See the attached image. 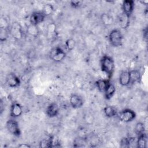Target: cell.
Returning a JSON list of instances; mask_svg holds the SVG:
<instances>
[{
  "instance_id": "1",
  "label": "cell",
  "mask_w": 148,
  "mask_h": 148,
  "mask_svg": "<svg viewBox=\"0 0 148 148\" xmlns=\"http://www.w3.org/2000/svg\"><path fill=\"white\" fill-rule=\"evenodd\" d=\"M100 66L101 71L106 73L108 77V79H110L113 75L115 65L113 59L107 55L103 56L100 60Z\"/></svg>"
},
{
  "instance_id": "2",
  "label": "cell",
  "mask_w": 148,
  "mask_h": 148,
  "mask_svg": "<svg viewBox=\"0 0 148 148\" xmlns=\"http://www.w3.org/2000/svg\"><path fill=\"white\" fill-rule=\"evenodd\" d=\"M123 36L121 31L117 29L112 30L109 34V40L111 45L119 47L123 45Z\"/></svg>"
},
{
  "instance_id": "3",
  "label": "cell",
  "mask_w": 148,
  "mask_h": 148,
  "mask_svg": "<svg viewBox=\"0 0 148 148\" xmlns=\"http://www.w3.org/2000/svg\"><path fill=\"white\" fill-rule=\"evenodd\" d=\"M117 116L120 121L124 123H129L135 119L136 113L130 109H125L117 113Z\"/></svg>"
},
{
  "instance_id": "4",
  "label": "cell",
  "mask_w": 148,
  "mask_h": 148,
  "mask_svg": "<svg viewBox=\"0 0 148 148\" xmlns=\"http://www.w3.org/2000/svg\"><path fill=\"white\" fill-rule=\"evenodd\" d=\"M8 131L15 136L19 137L21 135V131L18 122L14 119H9L6 123Z\"/></svg>"
},
{
  "instance_id": "5",
  "label": "cell",
  "mask_w": 148,
  "mask_h": 148,
  "mask_svg": "<svg viewBox=\"0 0 148 148\" xmlns=\"http://www.w3.org/2000/svg\"><path fill=\"white\" fill-rule=\"evenodd\" d=\"M66 57V53L60 47L54 48L50 52V58L57 62L62 61Z\"/></svg>"
},
{
  "instance_id": "6",
  "label": "cell",
  "mask_w": 148,
  "mask_h": 148,
  "mask_svg": "<svg viewBox=\"0 0 148 148\" xmlns=\"http://www.w3.org/2000/svg\"><path fill=\"white\" fill-rule=\"evenodd\" d=\"M46 17L42 11L34 12L29 17V23L32 25H38L45 20Z\"/></svg>"
},
{
  "instance_id": "7",
  "label": "cell",
  "mask_w": 148,
  "mask_h": 148,
  "mask_svg": "<svg viewBox=\"0 0 148 148\" xmlns=\"http://www.w3.org/2000/svg\"><path fill=\"white\" fill-rule=\"evenodd\" d=\"M10 33L16 39H21L23 36L21 25L17 22L13 23L10 28Z\"/></svg>"
},
{
  "instance_id": "8",
  "label": "cell",
  "mask_w": 148,
  "mask_h": 148,
  "mask_svg": "<svg viewBox=\"0 0 148 148\" xmlns=\"http://www.w3.org/2000/svg\"><path fill=\"white\" fill-rule=\"evenodd\" d=\"M6 81L8 86L12 88L17 87L20 85L21 83L19 77L17 76L14 73H9L6 76Z\"/></svg>"
},
{
  "instance_id": "9",
  "label": "cell",
  "mask_w": 148,
  "mask_h": 148,
  "mask_svg": "<svg viewBox=\"0 0 148 148\" xmlns=\"http://www.w3.org/2000/svg\"><path fill=\"white\" fill-rule=\"evenodd\" d=\"M134 1L132 0H125L123 2V13L130 17L134 9Z\"/></svg>"
},
{
  "instance_id": "10",
  "label": "cell",
  "mask_w": 148,
  "mask_h": 148,
  "mask_svg": "<svg viewBox=\"0 0 148 148\" xmlns=\"http://www.w3.org/2000/svg\"><path fill=\"white\" fill-rule=\"evenodd\" d=\"M69 103L74 109L81 108L83 105V98L77 94H72L70 97Z\"/></svg>"
},
{
  "instance_id": "11",
  "label": "cell",
  "mask_w": 148,
  "mask_h": 148,
  "mask_svg": "<svg viewBox=\"0 0 148 148\" xmlns=\"http://www.w3.org/2000/svg\"><path fill=\"white\" fill-rule=\"evenodd\" d=\"M23 113V108L21 105L17 102H13L10 106V115L13 118L20 117Z\"/></svg>"
},
{
  "instance_id": "12",
  "label": "cell",
  "mask_w": 148,
  "mask_h": 148,
  "mask_svg": "<svg viewBox=\"0 0 148 148\" xmlns=\"http://www.w3.org/2000/svg\"><path fill=\"white\" fill-rule=\"evenodd\" d=\"M59 112V107L56 103H51L48 105L46 108V114L49 117H54L57 116Z\"/></svg>"
},
{
  "instance_id": "13",
  "label": "cell",
  "mask_w": 148,
  "mask_h": 148,
  "mask_svg": "<svg viewBox=\"0 0 148 148\" xmlns=\"http://www.w3.org/2000/svg\"><path fill=\"white\" fill-rule=\"evenodd\" d=\"M130 17L128 16L125 14L121 13L118 16V22L119 26L123 29H126L130 25Z\"/></svg>"
},
{
  "instance_id": "14",
  "label": "cell",
  "mask_w": 148,
  "mask_h": 148,
  "mask_svg": "<svg viewBox=\"0 0 148 148\" xmlns=\"http://www.w3.org/2000/svg\"><path fill=\"white\" fill-rule=\"evenodd\" d=\"M136 140V147L139 148H146L147 143V136L145 132H143L138 136Z\"/></svg>"
},
{
  "instance_id": "15",
  "label": "cell",
  "mask_w": 148,
  "mask_h": 148,
  "mask_svg": "<svg viewBox=\"0 0 148 148\" xmlns=\"http://www.w3.org/2000/svg\"><path fill=\"white\" fill-rule=\"evenodd\" d=\"M119 83L122 86H127L130 84L129 71H123L119 76Z\"/></svg>"
},
{
  "instance_id": "16",
  "label": "cell",
  "mask_w": 148,
  "mask_h": 148,
  "mask_svg": "<svg viewBox=\"0 0 148 148\" xmlns=\"http://www.w3.org/2000/svg\"><path fill=\"white\" fill-rule=\"evenodd\" d=\"M130 78V84H133L136 82H140L142 75L140 72L137 69H133L129 71Z\"/></svg>"
},
{
  "instance_id": "17",
  "label": "cell",
  "mask_w": 148,
  "mask_h": 148,
  "mask_svg": "<svg viewBox=\"0 0 148 148\" xmlns=\"http://www.w3.org/2000/svg\"><path fill=\"white\" fill-rule=\"evenodd\" d=\"M110 84L109 79H99L95 82L97 88L101 92H104Z\"/></svg>"
},
{
  "instance_id": "18",
  "label": "cell",
  "mask_w": 148,
  "mask_h": 148,
  "mask_svg": "<svg viewBox=\"0 0 148 148\" xmlns=\"http://www.w3.org/2000/svg\"><path fill=\"white\" fill-rule=\"evenodd\" d=\"M103 112L105 116L109 118L113 117L117 114V110L112 106H106L103 109Z\"/></svg>"
},
{
  "instance_id": "19",
  "label": "cell",
  "mask_w": 148,
  "mask_h": 148,
  "mask_svg": "<svg viewBox=\"0 0 148 148\" xmlns=\"http://www.w3.org/2000/svg\"><path fill=\"white\" fill-rule=\"evenodd\" d=\"M101 20L103 25L106 26L110 25L113 24L114 19L113 17L108 13H102L101 16Z\"/></svg>"
},
{
  "instance_id": "20",
  "label": "cell",
  "mask_w": 148,
  "mask_h": 148,
  "mask_svg": "<svg viewBox=\"0 0 148 148\" xmlns=\"http://www.w3.org/2000/svg\"><path fill=\"white\" fill-rule=\"evenodd\" d=\"M115 92H116V88L114 86L110 83V84L109 85V86L104 92L105 99L107 100L111 99L113 96V95L114 94Z\"/></svg>"
},
{
  "instance_id": "21",
  "label": "cell",
  "mask_w": 148,
  "mask_h": 148,
  "mask_svg": "<svg viewBox=\"0 0 148 148\" xmlns=\"http://www.w3.org/2000/svg\"><path fill=\"white\" fill-rule=\"evenodd\" d=\"M54 142V138L52 136H49V138L43 139L41 140L39 143V146L40 147H52Z\"/></svg>"
},
{
  "instance_id": "22",
  "label": "cell",
  "mask_w": 148,
  "mask_h": 148,
  "mask_svg": "<svg viewBox=\"0 0 148 148\" xmlns=\"http://www.w3.org/2000/svg\"><path fill=\"white\" fill-rule=\"evenodd\" d=\"M135 133L138 136L139 135L145 132V127L143 123L142 122H138L134 128Z\"/></svg>"
},
{
  "instance_id": "23",
  "label": "cell",
  "mask_w": 148,
  "mask_h": 148,
  "mask_svg": "<svg viewBox=\"0 0 148 148\" xmlns=\"http://www.w3.org/2000/svg\"><path fill=\"white\" fill-rule=\"evenodd\" d=\"M27 33L29 34L31 36H36L38 35L39 33V29L38 28L37 25H32L30 24V25L27 27Z\"/></svg>"
},
{
  "instance_id": "24",
  "label": "cell",
  "mask_w": 148,
  "mask_h": 148,
  "mask_svg": "<svg viewBox=\"0 0 148 148\" xmlns=\"http://www.w3.org/2000/svg\"><path fill=\"white\" fill-rule=\"evenodd\" d=\"M10 28H0V40L1 42L5 41L8 37Z\"/></svg>"
},
{
  "instance_id": "25",
  "label": "cell",
  "mask_w": 148,
  "mask_h": 148,
  "mask_svg": "<svg viewBox=\"0 0 148 148\" xmlns=\"http://www.w3.org/2000/svg\"><path fill=\"white\" fill-rule=\"evenodd\" d=\"M54 11V7L50 3H46L44 5L42 10V12L45 14L46 16L51 14Z\"/></svg>"
},
{
  "instance_id": "26",
  "label": "cell",
  "mask_w": 148,
  "mask_h": 148,
  "mask_svg": "<svg viewBox=\"0 0 148 148\" xmlns=\"http://www.w3.org/2000/svg\"><path fill=\"white\" fill-rule=\"evenodd\" d=\"M65 45L66 49L68 50L71 51V50H72L75 48V47L76 46V41L73 38H69V39H68L65 41Z\"/></svg>"
},
{
  "instance_id": "27",
  "label": "cell",
  "mask_w": 148,
  "mask_h": 148,
  "mask_svg": "<svg viewBox=\"0 0 148 148\" xmlns=\"http://www.w3.org/2000/svg\"><path fill=\"white\" fill-rule=\"evenodd\" d=\"M120 146L122 147H130V142L129 138L124 137L120 140Z\"/></svg>"
},
{
  "instance_id": "28",
  "label": "cell",
  "mask_w": 148,
  "mask_h": 148,
  "mask_svg": "<svg viewBox=\"0 0 148 148\" xmlns=\"http://www.w3.org/2000/svg\"><path fill=\"white\" fill-rule=\"evenodd\" d=\"M56 29V25L54 23H51L49 24L47 26V34H51L52 35L55 32Z\"/></svg>"
},
{
  "instance_id": "29",
  "label": "cell",
  "mask_w": 148,
  "mask_h": 148,
  "mask_svg": "<svg viewBox=\"0 0 148 148\" xmlns=\"http://www.w3.org/2000/svg\"><path fill=\"white\" fill-rule=\"evenodd\" d=\"M82 2L80 1H71L70 2L71 6L75 9L79 8L82 5Z\"/></svg>"
},
{
  "instance_id": "30",
  "label": "cell",
  "mask_w": 148,
  "mask_h": 148,
  "mask_svg": "<svg viewBox=\"0 0 148 148\" xmlns=\"http://www.w3.org/2000/svg\"><path fill=\"white\" fill-rule=\"evenodd\" d=\"M18 147H20V148H29V147H31V146L27 143H20V145H18Z\"/></svg>"
},
{
  "instance_id": "31",
  "label": "cell",
  "mask_w": 148,
  "mask_h": 148,
  "mask_svg": "<svg viewBox=\"0 0 148 148\" xmlns=\"http://www.w3.org/2000/svg\"><path fill=\"white\" fill-rule=\"evenodd\" d=\"M147 28H146L143 30V37L145 38L146 39H147Z\"/></svg>"
},
{
  "instance_id": "32",
  "label": "cell",
  "mask_w": 148,
  "mask_h": 148,
  "mask_svg": "<svg viewBox=\"0 0 148 148\" xmlns=\"http://www.w3.org/2000/svg\"><path fill=\"white\" fill-rule=\"evenodd\" d=\"M3 101L1 100V104H0V110H1V114H2L3 110Z\"/></svg>"
},
{
  "instance_id": "33",
  "label": "cell",
  "mask_w": 148,
  "mask_h": 148,
  "mask_svg": "<svg viewBox=\"0 0 148 148\" xmlns=\"http://www.w3.org/2000/svg\"><path fill=\"white\" fill-rule=\"evenodd\" d=\"M140 2L142 3V4H143V5H147V3H148V1L147 0H145V1H140Z\"/></svg>"
}]
</instances>
